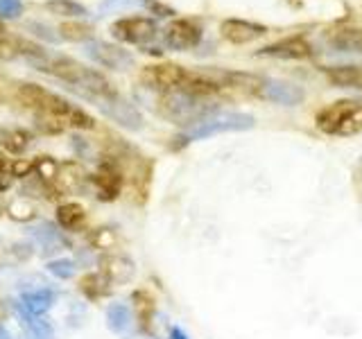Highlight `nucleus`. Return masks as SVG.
I'll use <instances>...</instances> for the list:
<instances>
[{
    "label": "nucleus",
    "mask_w": 362,
    "mask_h": 339,
    "mask_svg": "<svg viewBox=\"0 0 362 339\" xmlns=\"http://www.w3.org/2000/svg\"><path fill=\"white\" fill-rule=\"evenodd\" d=\"M132 5H141L143 7V0H105L100 5V14H107V11H118V9H127Z\"/></svg>",
    "instance_id": "c756f323"
},
{
    "label": "nucleus",
    "mask_w": 362,
    "mask_h": 339,
    "mask_svg": "<svg viewBox=\"0 0 362 339\" xmlns=\"http://www.w3.org/2000/svg\"><path fill=\"white\" fill-rule=\"evenodd\" d=\"M34 163H37V167H34L37 177L43 179L45 184H52L54 177H57V170H59V163H57L54 158H50V156H41Z\"/></svg>",
    "instance_id": "bb28decb"
},
{
    "label": "nucleus",
    "mask_w": 362,
    "mask_h": 339,
    "mask_svg": "<svg viewBox=\"0 0 362 339\" xmlns=\"http://www.w3.org/2000/svg\"><path fill=\"white\" fill-rule=\"evenodd\" d=\"M100 274L109 280V285H124L134 276V263L118 254H107L100 258Z\"/></svg>",
    "instance_id": "ddd939ff"
},
{
    "label": "nucleus",
    "mask_w": 362,
    "mask_h": 339,
    "mask_svg": "<svg viewBox=\"0 0 362 339\" xmlns=\"http://www.w3.org/2000/svg\"><path fill=\"white\" fill-rule=\"evenodd\" d=\"M100 111L105 113L107 118H111L113 122H118L120 127L124 129H141L143 127V116L139 113L134 105H129L127 100H122L118 93L111 95V97H102V100H95Z\"/></svg>",
    "instance_id": "0eeeda50"
},
{
    "label": "nucleus",
    "mask_w": 362,
    "mask_h": 339,
    "mask_svg": "<svg viewBox=\"0 0 362 339\" xmlns=\"http://www.w3.org/2000/svg\"><path fill=\"white\" fill-rule=\"evenodd\" d=\"M116 242H118V237L113 229H98L93 235H90V244L95 249H102V251H109V249L116 246Z\"/></svg>",
    "instance_id": "cd10ccee"
},
{
    "label": "nucleus",
    "mask_w": 362,
    "mask_h": 339,
    "mask_svg": "<svg viewBox=\"0 0 362 339\" xmlns=\"http://www.w3.org/2000/svg\"><path fill=\"white\" fill-rule=\"evenodd\" d=\"M48 271L59 280H71L77 274V265L73 263V260H68V258H59V260H52V263H48Z\"/></svg>",
    "instance_id": "a878e982"
},
{
    "label": "nucleus",
    "mask_w": 362,
    "mask_h": 339,
    "mask_svg": "<svg viewBox=\"0 0 362 339\" xmlns=\"http://www.w3.org/2000/svg\"><path fill=\"white\" fill-rule=\"evenodd\" d=\"M317 129L328 136L362 133V100H339L315 116Z\"/></svg>",
    "instance_id": "f03ea898"
},
{
    "label": "nucleus",
    "mask_w": 362,
    "mask_h": 339,
    "mask_svg": "<svg viewBox=\"0 0 362 339\" xmlns=\"http://www.w3.org/2000/svg\"><path fill=\"white\" fill-rule=\"evenodd\" d=\"M143 7H145V9H150V11H154L156 16H173V14H175L173 9L165 7V5H161V3H156V0H143Z\"/></svg>",
    "instance_id": "473e14b6"
},
{
    "label": "nucleus",
    "mask_w": 362,
    "mask_h": 339,
    "mask_svg": "<svg viewBox=\"0 0 362 339\" xmlns=\"http://www.w3.org/2000/svg\"><path fill=\"white\" fill-rule=\"evenodd\" d=\"M84 52L98 66H105L109 71H127V68L134 66V56L127 50H122L120 45H113L107 41H88L84 45Z\"/></svg>",
    "instance_id": "423d86ee"
},
{
    "label": "nucleus",
    "mask_w": 362,
    "mask_h": 339,
    "mask_svg": "<svg viewBox=\"0 0 362 339\" xmlns=\"http://www.w3.org/2000/svg\"><path fill=\"white\" fill-rule=\"evenodd\" d=\"M107 326L113 333H124L132 326V308L124 303H113L107 308Z\"/></svg>",
    "instance_id": "6ab92c4d"
},
{
    "label": "nucleus",
    "mask_w": 362,
    "mask_h": 339,
    "mask_svg": "<svg viewBox=\"0 0 362 339\" xmlns=\"http://www.w3.org/2000/svg\"><path fill=\"white\" fill-rule=\"evenodd\" d=\"M30 145V133L23 131V129H3L0 131V147L5 152L11 154H21L25 152Z\"/></svg>",
    "instance_id": "aec40b11"
},
{
    "label": "nucleus",
    "mask_w": 362,
    "mask_h": 339,
    "mask_svg": "<svg viewBox=\"0 0 362 339\" xmlns=\"http://www.w3.org/2000/svg\"><path fill=\"white\" fill-rule=\"evenodd\" d=\"M14 90H16V82L0 75V102L3 105H11L14 102Z\"/></svg>",
    "instance_id": "2f4dec72"
},
{
    "label": "nucleus",
    "mask_w": 362,
    "mask_h": 339,
    "mask_svg": "<svg viewBox=\"0 0 362 339\" xmlns=\"http://www.w3.org/2000/svg\"><path fill=\"white\" fill-rule=\"evenodd\" d=\"M84 181H86V172H84V167L75 163V161H64L59 163V170H57V177L52 181V188L57 192H75L84 186Z\"/></svg>",
    "instance_id": "4468645a"
},
{
    "label": "nucleus",
    "mask_w": 362,
    "mask_h": 339,
    "mask_svg": "<svg viewBox=\"0 0 362 339\" xmlns=\"http://www.w3.org/2000/svg\"><path fill=\"white\" fill-rule=\"evenodd\" d=\"M34 167H37V163H34L32 158H16V161L11 163V177H16V179L32 177Z\"/></svg>",
    "instance_id": "c85d7f7f"
},
{
    "label": "nucleus",
    "mask_w": 362,
    "mask_h": 339,
    "mask_svg": "<svg viewBox=\"0 0 362 339\" xmlns=\"http://www.w3.org/2000/svg\"><path fill=\"white\" fill-rule=\"evenodd\" d=\"M57 299V294L48 287H39L25 292L21 297V308L25 316H32V319H41V316L52 308V303Z\"/></svg>",
    "instance_id": "2eb2a0df"
},
{
    "label": "nucleus",
    "mask_w": 362,
    "mask_h": 339,
    "mask_svg": "<svg viewBox=\"0 0 362 339\" xmlns=\"http://www.w3.org/2000/svg\"><path fill=\"white\" fill-rule=\"evenodd\" d=\"M32 237L41 246V254L43 256H48L52 251H59V249L66 246V242L62 240L59 231H57L52 224H39V226H34V229H32Z\"/></svg>",
    "instance_id": "f3484780"
},
{
    "label": "nucleus",
    "mask_w": 362,
    "mask_h": 339,
    "mask_svg": "<svg viewBox=\"0 0 362 339\" xmlns=\"http://www.w3.org/2000/svg\"><path fill=\"white\" fill-rule=\"evenodd\" d=\"M258 54L274 56V59H308L313 54V45L303 37H288V39L265 45Z\"/></svg>",
    "instance_id": "f8f14e48"
},
{
    "label": "nucleus",
    "mask_w": 362,
    "mask_h": 339,
    "mask_svg": "<svg viewBox=\"0 0 362 339\" xmlns=\"http://www.w3.org/2000/svg\"><path fill=\"white\" fill-rule=\"evenodd\" d=\"M170 333H173V339H188L184 333L179 331V328H173V331H170Z\"/></svg>",
    "instance_id": "72a5a7b5"
},
{
    "label": "nucleus",
    "mask_w": 362,
    "mask_h": 339,
    "mask_svg": "<svg viewBox=\"0 0 362 339\" xmlns=\"http://www.w3.org/2000/svg\"><path fill=\"white\" fill-rule=\"evenodd\" d=\"M163 41L170 50H190L202 41V30L197 23H192L188 18H177L163 30Z\"/></svg>",
    "instance_id": "6e6552de"
},
{
    "label": "nucleus",
    "mask_w": 362,
    "mask_h": 339,
    "mask_svg": "<svg viewBox=\"0 0 362 339\" xmlns=\"http://www.w3.org/2000/svg\"><path fill=\"white\" fill-rule=\"evenodd\" d=\"M45 9H48L50 14L66 16V18L88 16V9L82 3H75V0H48V3H45Z\"/></svg>",
    "instance_id": "4be33fe9"
},
{
    "label": "nucleus",
    "mask_w": 362,
    "mask_h": 339,
    "mask_svg": "<svg viewBox=\"0 0 362 339\" xmlns=\"http://www.w3.org/2000/svg\"><path fill=\"white\" fill-rule=\"evenodd\" d=\"M132 301H134V312H136V316H139L143 326H147V321H150V316H152V299L147 297L143 290H139V292H134V299Z\"/></svg>",
    "instance_id": "393cba45"
},
{
    "label": "nucleus",
    "mask_w": 362,
    "mask_h": 339,
    "mask_svg": "<svg viewBox=\"0 0 362 339\" xmlns=\"http://www.w3.org/2000/svg\"><path fill=\"white\" fill-rule=\"evenodd\" d=\"M158 111H161V116L168 118L170 122L188 129L192 124H197L199 120L206 118L209 113L218 111V107H215L211 100L188 95L184 90H170V93H163L161 102H158Z\"/></svg>",
    "instance_id": "f257e3e1"
},
{
    "label": "nucleus",
    "mask_w": 362,
    "mask_h": 339,
    "mask_svg": "<svg viewBox=\"0 0 362 339\" xmlns=\"http://www.w3.org/2000/svg\"><path fill=\"white\" fill-rule=\"evenodd\" d=\"M84 220H86V210L75 201L59 203V208H57V224L66 231H75L77 226L84 224Z\"/></svg>",
    "instance_id": "a211bd4d"
},
{
    "label": "nucleus",
    "mask_w": 362,
    "mask_h": 339,
    "mask_svg": "<svg viewBox=\"0 0 362 339\" xmlns=\"http://www.w3.org/2000/svg\"><path fill=\"white\" fill-rule=\"evenodd\" d=\"M3 321H5V303L0 301V323H3Z\"/></svg>",
    "instance_id": "c9c22d12"
},
{
    "label": "nucleus",
    "mask_w": 362,
    "mask_h": 339,
    "mask_svg": "<svg viewBox=\"0 0 362 339\" xmlns=\"http://www.w3.org/2000/svg\"><path fill=\"white\" fill-rule=\"evenodd\" d=\"M0 43H7V30L3 28V23H0Z\"/></svg>",
    "instance_id": "f704fd0d"
},
{
    "label": "nucleus",
    "mask_w": 362,
    "mask_h": 339,
    "mask_svg": "<svg viewBox=\"0 0 362 339\" xmlns=\"http://www.w3.org/2000/svg\"><path fill=\"white\" fill-rule=\"evenodd\" d=\"M79 290H82L88 299H100L109 292V280L102 274H86L79 280Z\"/></svg>",
    "instance_id": "5701e85b"
},
{
    "label": "nucleus",
    "mask_w": 362,
    "mask_h": 339,
    "mask_svg": "<svg viewBox=\"0 0 362 339\" xmlns=\"http://www.w3.org/2000/svg\"><path fill=\"white\" fill-rule=\"evenodd\" d=\"M7 215L14 222H30L37 218V203H34L30 197H16L7 203Z\"/></svg>",
    "instance_id": "412c9836"
},
{
    "label": "nucleus",
    "mask_w": 362,
    "mask_h": 339,
    "mask_svg": "<svg viewBox=\"0 0 362 339\" xmlns=\"http://www.w3.org/2000/svg\"><path fill=\"white\" fill-rule=\"evenodd\" d=\"M59 37L66 41H86L90 37V28L84 23H64L59 25Z\"/></svg>",
    "instance_id": "b1692460"
},
{
    "label": "nucleus",
    "mask_w": 362,
    "mask_h": 339,
    "mask_svg": "<svg viewBox=\"0 0 362 339\" xmlns=\"http://www.w3.org/2000/svg\"><path fill=\"white\" fill-rule=\"evenodd\" d=\"M256 124L254 116L240 111H213L206 118L199 120L197 124H192L184 131L181 141L190 143V141H202V138H211V136L226 133V131H247Z\"/></svg>",
    "instance_id": "7ed1b4c3"
},
{
    "label": "nucleus",
    "mask_w": 362,
    "mask_h": 339,
    "mask_svg": "<svg viewBox=\"0 0 362 339\" xmlns=\"http://www.w3.org/2000/svg\"><path fill=\"white\" fill-rule=\"evenodd\" d=\"M324 75L333 86L362 88V66H328Z\"/></svg>",
    "instance_id": "dca6fc26"
},
{
    "label": "nucleus",
    "mask_w": 362,
    "mask_h": 339,
    "mask_svg": "<svg viewBox=\"0 0 362 339\" xmlns=\"http://www.w3.org/2000/svg\"><path fill=\"white\" fill-rule=\"evenodd\" d=\"M23 11L21 0H0V18H16Z\"/></svg>",
    "instance_id": "7c9ffc66"
},
{
    "label": "nucleus",
    "mask_w": 362,
    "mask_h": 339,
    "mask_svg": "<svg viewBox=\"0 0 362 339\" xmlns=\"http://www.w3.org/2000/svg\"><path fill=\"white\" fill-rule=\"evenodd\" d=\"M256 95L274 102V105H286V107L299 105L305 97V93L299 86H294L290 82H281V79H272V77H263V84H260Z\"/></svg>",
    "instance_id": "9d476101"
},
{
    "label": "nucleus",
    "mask_w": 362,
    "mask_h": 339,
    "mask_svg": "<svg viewBox=\"0 0 362 339\" xmlns=\"http://www.w3.org/2000/svg\"><path fill=\"white\" fill-rule=\"evenodd\" d=\"M5 213V206H3V203H0V215H3Z\"/></svg>",
    "instance_id": "e433bc0d"
},
{
    "label": "nucleus",
    "mask_w": 362,
    "mask_h": 339,
    "mask_svg": "<svg viewBox=\"0 0 362 339\" xmlns=\"http://www.w3.org/2000/svg\"><path fill=\"white\" fill-rule=\"evenodd\" d=\"M111 34L122 43L145 45L156 37V23L145 16H127L113 23Z\"/></svg>",
    "instance_id": "39448f33"
},
{
    "label": "nucleus",
    "mask_w": 362,
    "mask_h": 339,
    "mask_svg": "<svg viewBox=\"0 0 362 339\" xmlns=\"http://www.w3.org/2000/svg\"><path fill=\"white\" fill-rule=\"evenodd\" d=\"M220 32L229 43L247 45L260 37H265L267 28L258 25V23H252V20H243V18H226V20H222Z\"/></svg>",
    "instance_id": "9b49d317"
},
{
    "label": "nucleus",
    "mask_w": 362,
    "mask_h": 339,
    "mask_svg": "<svg viewBox=\"0 0 362 339\" xmlns=\"http://www.w3.org/2000/svg\"><path fill=\"white\" fill-rule=\"evenodd\" d=\"M122 184H124V177L120 172V167L113 161H102L93 174V186H95L98 199L100 201L118 199L122 192Z\"/></svg>",
    "instance_id": "1a4fd4ad"
},
{
    "label": "nucleus",
    "mask_w": 362,
    "mask_h": 339,
    "mask_svg": "<svg viewBox=\"0 0 362 339\" xmlns=\"http://www.w3.org/2000/svg\"><path fill=\"white\" fill-rule=\"evenodd\" d=\"M188 71L179 64H154L145 66L141 73V82L147 88L161 90V93H170V90H179L184 84Z\"/></svg>",
    "instance_id": "20e7f679"
}]
</instances>
